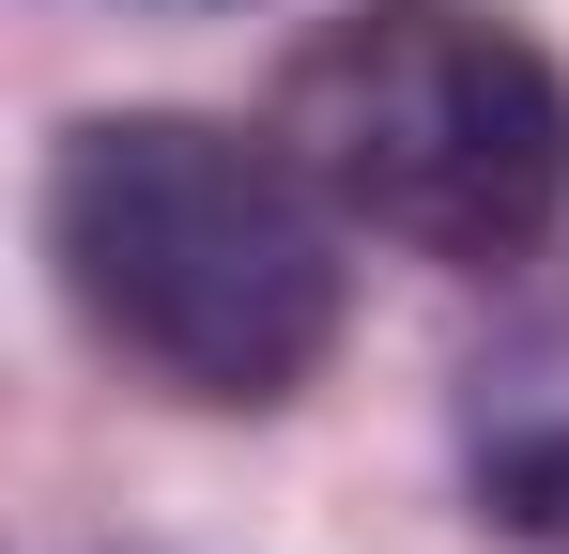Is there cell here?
I'll return each mask as SVG.
<instances>
[{
	"label": "cell",
	"mask_w": 569,
	"mask_h": 554,
	"mask_svg": "<svg viewBox=\"0 0 569 554\" xmlns=\"http://www.w3.org/2000/svg\"><path fill=\"white\" fill-rule=\"evenodd\" d=\"M278 139L355 231L416 263H523L569 216V78L462 0L323 16L278 78Z\"/></svg>",
	"instance_id": "cell-2"
},
{
	"label": "cell",
	"mask_w": 569,
	"mask_h": 554,
	"mask_svg": "<svg viewBox=\"0 0 569 554\" xmlns=\"http://www.w3.org/2000/svg\"><path fill=\"white\" fill-rule=\"evenodd\" d=\"M339 200L292 170V139H231L200 108L78 123L47 170V247L108 355L186 400H292L339 339Z\"/></svg>",
	"instance_id": "cell-1"
}]
</instances>
